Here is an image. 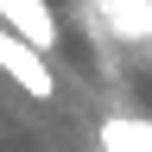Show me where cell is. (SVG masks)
<instances>
[{
    "label": "cell",
    "instance_id": "2",
    "mask_svg": "<svg viewBox=\"0 0 152 152\" xmlns=\"http://www.w3.org/2000/svg\"><path fill=\"white\" fill-rule=\"evenodd\" d=\"M0 70H7L13 83L26 89V95H38V102H45V95L57 89V83H51V64H45V57H38L32 45H19L7 26H0Z\"/></svg>",
    "mask_w": 152,
    "mask_h": 152
},
{
    "label": "cell",
    "instance_id": "4",
    "mask_svg": "<svg viewBox=\"0 0 152 152\" xmlns=\"http://www.w3.org/2000/svg\"><path fill=\"white\" fill-rule=\"evenodd\" d=\"M102 13H108L114 38H127V45L152 38V0H102Z\"/></svg>",
    "mask_w": 152,
    "mask_h": 152
},
{
    "label": "cell",
    "instance_id": "1",
    "mask_svg": "<svg viewBox=\"0 0 152 152\" xmlns=\"http://www.w3.org/2000/svg\"><path fill=\"white\" fill-rule=\"evenodd\" d=\"M0 26H7L19 45H32L38 57L57 51V13H51V0H0Z\"/></svg>",
    "mask_w": 152,
    "mask_h": 152
},
{
    "label": "cell",
    "instance_id": "3",
    "mask_svg": "<svg viewBox=\"0 0 152 152\" xmlns=\"http://www.w3.org/2000/svg\"><path fill=\"white\" fill-rule=\"evenodd\" d=\"M102 152H152V121H140V114H108L102 121Z\"/></svg>",
    "mask_w": 152,
    "mask_h": 152
}]
</instances>
